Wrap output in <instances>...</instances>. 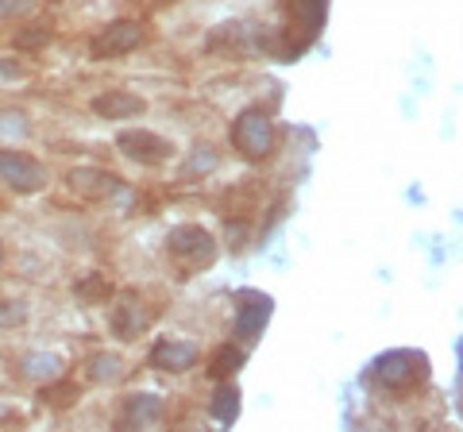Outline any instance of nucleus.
I'll list each match as a JSON object with an SVG mask.
<instances>
[{"mask_svg": "<svg viewBox=\"0 0 463 432\" xmlns=\"http://www.w3.org/2000/svg\"><path fill=\"white\" fill-rule=\"evenodd\" d=\"M90 108L100 120H136V117L147 112V100H143L139 93H132V89H109V93L93 97Z\"/></svg>", "mask_w": 463, "mask_h": 432, "instance_id": "ddd939ff", "label": "nucleus"}, {"mask_svg": "<svg viewBox=\"0 0 463 432\" xmlns=\"http://www.w3.org/2000/svg\"><path fill=\"white\" fill-rule=\"evenodd\" d=\"M216 163H221V158H216V151L201 143V147H194L190 158H185V163L178 166V178H182V182H194L197 174L205 178V174H213V170H216Z\"/></svg>", "mask_w": 463, "mask_h": 432, "instance_id": "dca6fc26", "label": "nucleus"}, {"mask_svg": "<svg viewBox=\"0 0 463 432\" xmlns=\"http://www.w3.org/2000/svg\"><path fill=\"white\" fill-rule=\"evenodd\" d=\"M74 294H78L81 301H90V305H100V301H109V297H112V286L100 278V275H90L81 286H74Z\"/></svg>", "mask_w": 463, "mask_h": 432, "instance_id": "aec40b11", "label": "nucleus"}, {"mask_svg": "<svg viewBox=\"0 0 463 432\" xmlns=\"http://www.w3.org/2000/svg\"><path fill=\"white\" fill-rule=\"evenodd\" d=\"M286 12H289V27L282 32L279 42V54L282 59H294L313 42L317 27L325 23V12H328V0H286Z\"/></svg>", "mask_w": 463, "mask_h": 432, "instance_id": "7ed1b4c3", "label": "nucleus"}, {"mask_svg": "<svg viewBox=\"0 0 463 432\" xmlns=\"http://www.w3.org/2000/svg\"><path fill=\"white\" fill-rule=\"evenodd\" d=\"M228 139H232V147L248 158V163H263V158H270L274 143H279V132H274V120H270L267 108L248 105L236 120H232Z\"/></svg>", "mask_w": 463, "mask_h": 432, "instance_id": "f257e3e1", "label": "nucleus"}, {"mask_svg": "<svg viewBox=\"0 0 463 432\" xmlns=\"http://www.w3.org/2000/svg\"><path fill=\"white\" fill-rule=\"evenodd\" d=\"M20 374H27V379H35V382H58L66 374V363L51 352H27L20 359Z\"/></svg>", "mask_w": 463, "mask_h": 432, "instance_id": "4468645a", "label": "nucleus"}, {"mask_svg": "<svg viewBox=\"0 0 463 432\" xmlns=\"http://www.w3.org/2000/svg\"><path fill=\"white\" fill-rule=\"evenodd\" d=\"M0 136L8 139H27L32 136V120L24 108H0Z\"/></svg>", "mask_w": 463, "mask_h": 432, "instance_id": "a211bd4d", "label": "nucleus"}, {"mask_svg": "<svg viewBox=\"0 0 463 432\" xmlns=\"http://www.w3.org/2000/svg\"><path fill=\"white\" fill-rule=\"evenodd\" d=\"M209 409H213V417L221 425H232L240 417V390L232 382H221V386H216V398H213Z\"/></svg>", "mask_w": 463, "mask_h": 432, "instance_id": "f3484780", "label": "nucleus"}, {"mask_svg": "<svg viewBox=\"0 0 463 432\" xmlns=\"http://www.w3.org/2000/svg\"><path fill=\"white\" fill-rule=\"evenodd\" d=\"M143 42V27L136 20H112L105 23L100 32L90 39V54L97 62H109V59H124V54H132L136 47Z\"/></svg>", "mask_w": 463, "mask_h": 432, "instance_id": "6e6552de", "label": "nucleus"}, {"mask_svg": "<svg viewBox=\"0 0 463 432\" xmlns=\"http://www.w3.org/2000/svg\"><path fill=\"white\" fill-rule=\"evenodd\" d=\"M27 78V70L16 62V59H0V85H8V81H24Z\"/></svg>", "mask_w": 463, "mask_h": 432, "instance_id": "5701e85b", "label": "nucleus"}, {"mask_svg": "<svg viewBox=\"0 0 463 432\" xmlns=\"http://www.w3.org/2000/svg\"><path fill=\"white\" fill-rule=\"evenodd\" d=\"M151 324H155V313L143 305V297L136 290H120V294L112 297V305H109V328H112V336L120 340V343L139 340Z\"/></svg>", "mask_w": 463, "mask_h": 432, "instance_id": "423d86ee", "label": "nucleus"}, {"mask_svg": "<svg viewBox=\"0 0 463 432\" xmlns=\"http://www.w3.org/2000/svg\"><path fill=\"white\" fill-rule=\"evenodd\" d=\"M85 374H90V382H97V386H112L124 379V359L116 352H97V355H90V363H85Z\"/></svg>", "mask_w": 463, "mask_h": 432, "instance_id": "2eb2a0df", "label": "nucleus"}, {"mask_svg": "<svg viewBox=\"0 0 463 432\" xmlns=\"http://www.w3.org/2000/svg\"><path fill=\"white\" fill-rule=\"evenodd\" d=\"M116 151L139 166H163L174 155V143L163 139L158 132H147V127H124V132L116 136Z\"/></svg>", "mask_w": 463, "mask_h": 432, "instance_id": "0eeeda50", "label": "nucleus"}, {"mask_svg": "<svg viewBox=\"0 0 463 432\" xmlns=\"http://www.w3.org/2000/svg\"><path fill=\"white\" fill-rule=\"evenodd\" d=\"M70 185H74V193L90 197V201H109V197H128L124 182L109 174V170H97V166H78L70 170Z\"/></svg>", "mask_w": 463, "mask_h": 432, "instance_id": "9d476101", "label": "nucleus"}, {"mask_svg": "<svg viewBox=\"0 0 463 432\" xmlns=\"http://www.w3.org/2000/svg\"><path fill=\"white\" fill-rule=\"evenodd\" d=\"M166 251L178 258V263L190 267V270L213 267L216 236L209 232V228H201V224H178V228H170V232H166Z\"/></svg>", "mask_w": 463, "mask_h": 432, "instance_id": "39448f33", "label": "nucleus"}, {"mask_svg": "<svg viewBox=\"0 0 463 432\" xmlns=\"http://www.w3.org/2000/svg\"><path fill=\"white\" fill-rule=\"evenodd\" d=\"M0 182H5L12 193L32 197V193H43V190H47L51 174H47V166H43L35 155L0 147Z\"/></svg>", "mask_w": 463, "mask_h": 432, "instance_id": "20e7f679", "label": "nucleus"}, {"mask_svg": "<svg viewBox=\"0 0 463 432\" xmlns=\"http://www.w3.org/2000/svg\"><path fill=\"white\" fill-rule=\"evenodd\" d=\"M267 321H270V297L267 294H259V290L236 294V336H240L243 348L259 340Z\"/></svg>", "mask_w": 463, "mask_h": 432, "instance_id": "1a4fd4ad", "label": "nucleus"}, {"mask_svg": "<svg viewBox=\"0 0 463 432\" xmlns=\"http://www.w3.org/2000/svg\"><path fill=\"white\" fill-rule=\"evenodd\" d=\"M16 42H20V47H39V42H51V32H47V27H39V32H27V35H20Z\"/></svg>", "mask_w": 463, "mask_h": 432, "instance_id": "b1692460", "label": "nucleus"}, {"mask_svg": "<svg viewBox=\"0 0 463 432\" xmlns=\"http://www.w3.org/2000/svg\"><path fill=\"white\" fill-rule=\"evenodd\" d=\"M39 8V0H0V20H24Z\"/></svg>", "mask_w": 463, "mask_h": 432, "instance_id": "4be33fe9", "label": "nucleus"}, {"mask_svg": "<svg viewBox=\"0 0 463 432\" xmlns=\"http://www.w3.org/2000/svg\"><path fill=\"white\" fill-rule=\"evenodd\" d=\"M371 379L390 394H405V390H413V386H421L429 379V359L421 352H410V348L386 352V355L374 359Z\"/></svg>", "mask_w": 463, "mask_h": 432, "instance_id": "f03ea898", "label": "nucleus"}, {"mask_svg": "<svg viewBox=\"0 0 463 432\" xmlns=\"http://www.w3.org/2000/svg\"><path fill=\"white\" fill-rule=\"evenodd\" d=\"M27 316H32L27 301H0V328H20L27 324Z\"/></svg>", "mask_w": 463, "mask_h": 432, "instance_id": "412c9836", "label": "nucleus"}, {"mask_svg": "<svg viewBox=\"0 0 463 432\" xmlns=\"http://www.w3.org/2000/svg\"><path fill=\"white\" fill-rule=\"evenodd\" d=\"M243 239H248V228H243V224H236V228H228V243H232V248H243Z\"/></svg>", "mask_w": 463, "mask_h": 432, "instance_id": "393cba45", "label": "nucleus"}, {"mask_svg": "<svg viewBox=\"0 0 463 432\" xmlns=\"http://www.w3.org/2000/svg\"><path fill=\"white\" fill-rule=\"evenodd\" d=\"M243 355H248V352H243V348H232V343H228V348H221V352L213 355V367H209L213 379H232V374L240 371Z\"/></svg>", "mask_w": 463, "mask_h": 432, "instance_id": "6ab92c4d", "label": "nucleus"}, {"mask_svg": "<svg viewBox=\"0 0 463 432\" xmlns=\"http://www.w3.org/2000/svg\"><path fill=\"white\" fill-rule=\"evenodd\" d=\"M163 398L158 394H128L124 406H120V417H116V428H155L163 421Z\"/></svg>", "mask_w": 463, "mask_h": 432, "instance_id": "f8f14e48", "label": "nucleus"}, {"mask_svg": "<svg viewBox=\"0 0 463 432\" xmlns=\"http://www.w3.org/2000/svg\"><path fill=\"white\" fill-rule=\"evenodd\" d=\"M8 263V251H5V243H0V267H5Z\"/></svg>", "mask_w": 463, "mask_h": 432, "instance_id": "a878e982", "label": "nucleus"}, {"mask_svg": "<svg viewBox=\"0 0 463 432\" xmlns=\"http://www.w3.org/2000/svg\"><path fill=\"white\" fill-rule=\"evenodd\" d=\"M197 355H201V352H197V343L166 336V340H158L155 348H151L147 367H155V371H170V374H182V371L197 367Z\"/></svg>", "mask_w": 463, "mask_h": 432, "instance_id": "9b49d317", "label": "nucleus"}]
</instances>
